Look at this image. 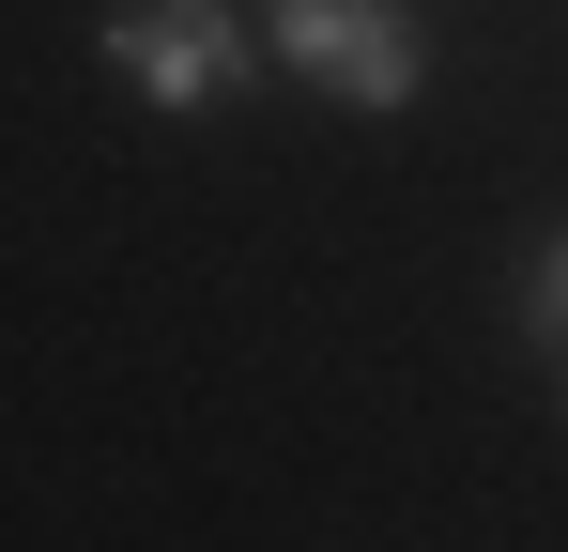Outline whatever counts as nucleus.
Listing matches in <instances>:
<instances>
[{"label":"nucleus","instance_id":"f257e3e1","mask_svg":"<svg viewBox=\"0 0 568 552\" xmlns=\"http://www.w3.org/2000/svg\"><path fill=\"white\" fill-rule=\"evenodd\" d=\"M277 62L338 108H415V78H430L399 0H277Z\"/></svg>","mask_w":568,"mask_h":552},{"label":"nucleus","instance_id":"7ed1b4c3","mask_svg":"<svg viewBox=\"0 0 568 552\" xmlns=\"http://www.w3.org/2000/svg\"><path fill=\"white\" fill-rule=\"evenodd\" d=\"M523 323H538V338H554V354H568V231H554V246H538V276H523Z\"/></svg>","mask_w":568,"mask_h":552},{"label":"nucleus","instance_id":"f03ea898","mask_svg":"<svg viewBox=\"0 0 568 552\" xmlns=\"http://www.w3.org/2000/svg\"><path fill=\"white\" fill-rule=\"evenodd\" d=\"M108 62L154 92V108H231L246 62H262V31H246L231 0H123V16H108Z\"/></svg>","mask_w":568,"mask_h":552}]
</instances>
